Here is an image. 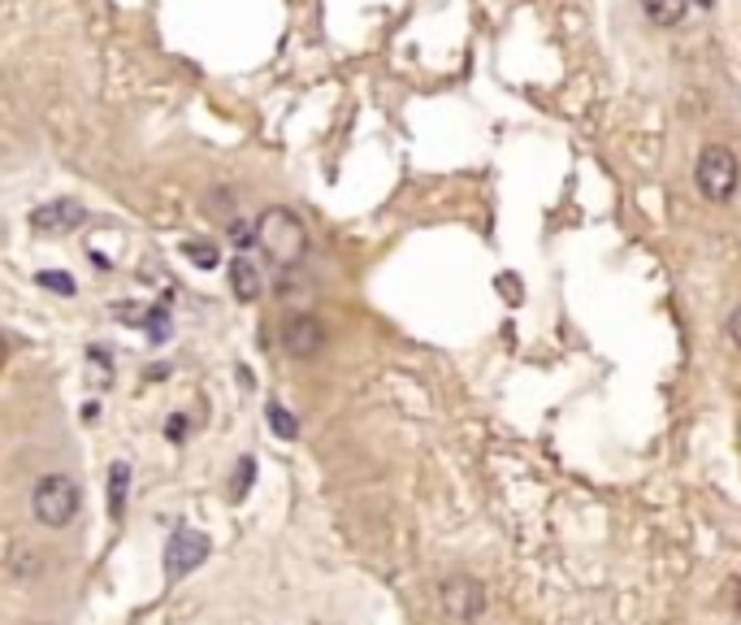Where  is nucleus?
Wrapping results in <instances>:
<instances>
[{"instance_id": "nucleus-1", "label": "nucleus", "mask_w": 741, "mask_h": 625, "mask_svg": "<svg viewBox=\"0 0 741 625\" xmlns=\"http://www.w3.org/2000/svg\"><path fill=\"white\" fill-rule=\"evenodd\" d=\"M251 230H256V244L265 248V257L274 260V265H282V269H291V265H299V260L308 257V226L299 222V213H291V208L282 205L265 208L251 222Z\"/></svg>"}, {"instance_id": "nucleus-2", "label": "nucleus", "mask_w": 741, "mask_h": 625, "mask_svg": "<svg viewBox=\"0 0 741 625\" xmlns=\"http://www.w3.org/2000/svg\"><path fill=\"white\" fill-rule=\"evenodd\" d=\"M31 513L40 525H49V530H65L70 521L79 518V486H74V478H65V473H44L40 482H35V491H31Z\"/></svg>"}, {"instance_id": "nucleus-3", "label": "nucleus", "mask_w": 741, "mask_h": 625, "mask_svg": "<svg viewBox=\"0 0 741 625\" xmlns=\"http://www.w3.org/2000/svg\"><path fill=\"white\" fill-rule=\"evenodd\" d=\"M693 178H698V192L716 205H724L738 187V156L729 153L724 144H707L698 153V165H693Z\"/></svg>"}, {"instance_id": "nucleus-4", "label": "nucleus", "mask_w": 741, "mask_h": 625, "mask_svg": "<svg viewBox=\"0 0 741 625\" xmlns=\"http://www.w3.org/2000/svg\"><path fill=\"white\" fill-rule=\"evenodd\" d=\"M439 608H443L446 622L473 625L486 613V586L477 577H469V573H451L439 586Z\"/></svg>"}, {"instance_id": "nucleus-5", "label": "nucleus", "mask_w": 741, "mask_h": 625, "mask_svg": "<svg viewBox=\"0 0 741 625\" xmlns=\"http://www.w3.org/2000/svg\"><path fill=\"white\" fill-rule=\"evenodd\" d=\"M208 552H213V543H208V534H199V530H174L169 534V543H165V577L169 582H183L187 573H196L204 561H208Z\"/></svg>"}, {"instance_id": "nucleus-6", "label": "nucleus", "mask_w": 741, "mask_h": 625, "mask_svg": "<svg viewBox=\"0 0 741 625\" xmlns=\"http://www.w3.org/2000/svg\"><path fill=\"white\" fill-rule=\"evenodd\" d=\"M282 348L299 357V361H308V357H317L321 348H326V326L312 317V312H291L287 321H282Z\"/></svg>"}, {"instance_id": "nucleus-7", "label": "nucleus", "mask_w": 741, "mask_h": 625, "mask_svg": "<svg viewBox=\"0 0 741 625\" xmlns=\"http://www.w3.org/2000/svg\"><path fill=\"white\" fill-rule=\"evenodd\" d=\"M83 222H88V208L79 205V201H70V196L49 201V205H40L31 213V230H40V235H70Z\"/></svg>"}, {"instance_id": "nucleus-8", "label": "nucleus", "mask_w": 741, "mask_h": 625, "mask_svg": "<svg viewBox=\"0 0 741 625\" xmlns=\"http://www.w3.org/2000/svg\"><path fill=\"white\" fill-rule=\"evenodd\" d=\"M230 291H235L244 305H251V300L260 296V269H256L251 257H244V253L230 260Z\"/></svg>"}, {"instance_id": "nucleus-9", "label": "nucleus", "mask_w": 741, "mask_h": 625, "mask_svg": "<svg viewBox=\"0 0 741 625\" xmlns=\"http://www.w3.org/2000/svg\"><path fill=\"white\" fill-rule=\"evenodd\" d=\"M126 495H131V465L113 461L109 465V518L113 521H122V513H126Z\"/></svg>"}, {"instance_id": "nucleus-10", "label": "nucleus", "mask_w": 741, "mask_h": 625, "mask_svg": "<svg viewBox=\"0 0 741 625\" xmlns=\"http://www.w3.org/2000/svg\"><path fill=\"white\" fill-rule=\"evenodd\" d=\"M642 13L655 22V27H663V31H672V27H681L686 22V13H690V0H642Z\"/></svg>"}, {"instance_id": "nucleus-11", "label": "nucleus", "mask_w": 741, "mask_h": 625, "mask_svg": "<svg viewBox=\"0 0 741 625\" xmlns=\"http://www.w3.org/2000/svg\"><path fill=\"white\" fill-rule=\"evenodd\" d=\"M265 417H269V430L278 434V439H296L299 434V421L291 409H282L278 400H269V409H265Z\"/></svg>"}, {"instance_id": "nucleus-12", "label": "nucleus", "mask_w": 741, "mask_h": 625, "mask_svg": "<svg viewBox=\"0 0 741 625\" xmlns=\"http://www.w3.org/2000/svg\"><path fill=\"white\" fill-rule=\"evenodd\" d=\"M251 478H256V457H244V461L235 465V482H230V500H244L247 491H251Z\"/></svg>"}, {"instance_id": "nucleus-13", "label": "nucleus", "mask_w": 741, "mask_h": 625, "mask_svg": "<svg viewBox=\"0 0 741 625\" xmlns=\"http://www.w3.org/2000/svg\"><path fill=\"white\" fill-rule=\"evenodd\" d=\"M183 257L196 260L199 269H213L217 265V248H208L204 239H192V244H183Z\"/></svg>"}, {"instance_id": "nucleus-14", "label": "nucleus", "mask_w": 741, "mask_h": 625, "mask_svg": "<svg viewBox=\"0 0 741 625\" xmlns=\"http://www.w3.org/2000/svg\"><path fill=\"white\" fill-rule=\"evenodd\" d=\"M144 330L152 335V344H165V339H169V312L148 309V317H144Z\"/></svg>"}, {"instance_id": "nucleus-15", "label": "nucleus", "mask_w": 741, "mask_h": 625, "mask_svg": "<svg viewBox=\"0 0 741 625\" xmlns=\"http://www.w3.org/2000/svg\"><path fill=\"white\" fill-rule=\"evenodd\" d=\"M40 283L52 287L56 296H74V283H70V274H65V269H44V274H40Z\"/></svg>"}, {"instance_id": "nucleus-16", "label": "nucleus", "mask_w": 741, "mask_h": 625, "mask_svg": "<svg viewBox=\"0 0 741 625\" xmlns=\"http://www.w3.org/2000/svg\"><path fill=\"white\" fill-rule=\"evenodd\" d=\"M230 244H235L239 253H247V248L256 244V230H251V222H230Z\"/></svg>"}, {"instance_id": "nucleus-17", "label": "nucleus", "mask_w": 741, "mask_h": 625, "mask_svg": "<svg viewBox=\"0 0 741 625\" xmlns=\"http://www.w3.org/2000/svg\"><path fill=\"white\" fill-rule=\"evenodd\" d=\"M183 430H187V417L174 413V421H169V439H183Z\"/></svg>"}, {"instance_id": "nucleus-18", "label": "nucleus", "mask_w": 741, "mask_h": 625, "mask_svg": "<svg viewBox=\"0 0 741 625\" xmlns=\"http://www.w3.org/2000/svg\"><path fill=\"white\" fill-rule=\"evenodd\" d=\"M4 361H9V339L0 335V369H4Z\"/></svg>"}, {"instance_id": "nucleus-19", "label": "nucleus", "mask_w": 741, "mask_h": 625, "mask_svg": "<svg viewBox=\"0 0 741 625\" xmlns=\"http://www.w3.org/2000/svg\"><path fill=\"white\" fill-rule=\"evenodd\" d=\"M698 4H702V9H711V4H716V0H698Z\"/></svg>"}]
</instances>
